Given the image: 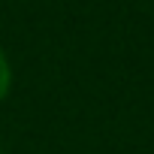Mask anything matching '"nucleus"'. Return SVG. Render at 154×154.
<instances>
[{"mask_svg": "<svg viewBox=\"0 0 154 154\" xmlns=\"http://www.w3.org/2000/svg\"><path fill=\"white\" fill-rule=\"evenodd\" d=\"M12 88V66H9V57L0 51V100H3Z\"/></svg>", "mask_w": 154, "mask_h": 154, "instance_id": "f257e3e1", "label": "nucleus"}]
</instances>
